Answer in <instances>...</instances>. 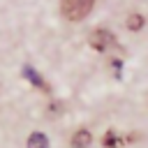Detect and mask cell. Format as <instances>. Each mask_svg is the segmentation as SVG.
Masks as SVG:
<instances>
[{"label": "cell", "mask_w": 148, "mask_h": 148, "mask_svg": "<svg viewBox=\"0 0 148 148\" xmlns=\"http://www.w3.org/2000/svg\"><path fill=\"white\" fill-rule=\"evenodd\" d=\"M28 148H49V139L42 132H32L28 139Z\"/></svg>", "instance_id": "5b68a950"}, {"label": "cell", "mask_w": 148, "mask_h": 148, "mask_svg": "<svg viewBox=\"0 0 148 148\" xmlns=\"http://www.w3.org/2000/svg\"><path fill=\"white\" fill-rule=\"evenodd\" d=\"M116 143H118V136H116L113 132H106V136H104V146H106V148H113Z\"/></svg>", "instance_id": "52a82bcc"}, {"label": "cell", "mask_w": 148, "mask_h": 148, "mask_svg": "<svg viewBox=\"0 0 148 148\" xmlns=\"http://www.w3.org/2000/svg\"><path fill=\"white\" fill-rule=\"evenodd\" d=\"M23 74H25V76L30 79V83L39 86L42 90H49V83H46V81H44V79H42V76H39L37 72H32V67H28V65H25V67H23Z\"/></svg>", "instance_id": "277c9868"}, {"label": "cell", "mask_w": 148, "mask_h": 148, "mask_svg": "<svg viewBox=\"0 0 148 148\" xmlns=\"http://www.w3.org/2000/svg\"><path fill=\"white\" fill-rule=\"evenodd\" d=\"M141 25H143V16L141 14H132L127 18V28L130 30H141Z\"/></svg>", "instance_id": "8992f818"}, {"label": "cell", "mask_w": 148, "mask_h": 148, "mask_svg": "<svg viewBox=\"0 0 148 148\" xmlns=\"http://www.w3.org/2000/svg\"><path fill=\"white\" fill-rule=\"evenodd\" d=\"M113 42H116V37H113V32H109V30H95V32L90 35V46H92L95 51H104V49L113 46Z\"/></svg>", "instance_id": "7a4b0ae2"}, {"label": "cell", "mask_w": 148, "mask_h": 148, "mask_svg": "<svg viewBox=\"0 0 148 148\" xmlns=\"http://www.w3.org/2000/svg\"><path fill=\"white\" fill-rule=\"evenodd\" d=\"M95 0H60V9H62V16L67 21H81L90 14Z\"/></svg>", "instance_id": "6da1fadb"}, {"label": "cell", "mask_w": 148, "mask_h": 148, "mask_svg": "<svg viewBox=\"0 0 148 148\" xmlns=\"http://www.w3.org/2000/svg\"><path fill=\"white\" fill-rule=\"evenodd\" d=\"M90 139H92V134H90L88 130H79V132L72 136V146H74V148H86V146L90 143Z\"/></svg>", "instance_id": "3957f363"}]
</instances>
